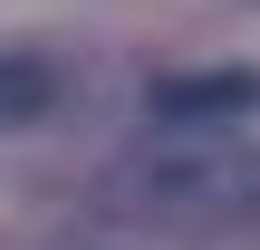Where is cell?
Instances as JSON below:
<instances>
[{
	"label": "cell",
	"mask_w": 260,
	"mask_h": 250,
	"mask_svg": "<svg viewBox=\"0 0 260 250\" xmlns=\"http://www.w3.org/2000/svg\"><path fill=\"white\" fill-rule=\"evenodd\" d=\"M106 212L145 231H251L260 222V145L232 125H154L116 173Z\"/></svg>",
	"instance_id": "cell-1"
},
{
	"label": "cell",
	"mask_w": 260,
	"mask_h": 250,
	"mask_svg": "<svg viewBox=\"0 0 260 250\" xmlns=\"http://www.w3.org/2000/svg\"><path fill=\"white\" fill-rule=\"evenodd\" d=\"M260 106V77L251 67H183V77H154L145 87V116L154 125H232Z\"/></svg>",
	"instance_id": "cell-2"
},
{
	"label": "cell",
	"mask_w": 260,
	"mask_h": 250,
	"mask_svg": "<svg viewBox=\"0 0 260 250\" xmlns=\"http://www.w3.org/2000/svg\"><path fill=\"white\" fill-rule=\"evenodd\" d=\"M58 116V67L39 48H0V135H29Z\"/></svg>",
	"instance_id": "cell-3"
}]
</instances>
